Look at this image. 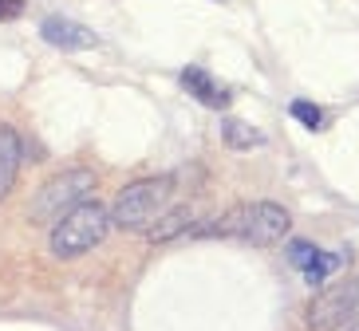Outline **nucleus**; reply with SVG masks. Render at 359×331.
Segmentation results:
<instances>
[{
	"label": "nucleus",
	"mask_w": 359,
	"mask_h": 331,
	"mask_svg": "<svg viewBox=\"0 0 359 331\" xmlns=\"http://www.w3.org/2000/svg\"><path fill=\"white\" fill-rule=\"evenodd\" d=\"M222 134H225V146L233 150H253V146H264V134L241 118H225L222 122Z\"/></svg>",
	"instance_id": "9d476101"
},
{
	"label": "nucleus",
	"mask_w": 359,
	"mask_h": 331,
	"mask_svg": "<svg viewBox=\"0 0 359 331\" xmlns=\"http://www.w3.org/2000/svg\"><path fill=\"white\" fill-rule=\"evenodd\" d=\"M182 87H186L194 99L210 103V107H222V103H225V95L217 91V83H213V79L201 71V67H186V71H182Z\"/></svg>",
	"instance_id": "1a4fd4ad"
},
{
	"label": "nucleus",
	"mask_w": 359,
	"mask_h": 331,
	"mask_svg": "<svg viewBox=\"0 0 359 331\" xmlns=\"http://www.w3.org/2000/svg\"><path fill=\"white\" fill-rule=\"evenodd\" d=\"M359 323V276L324 288L308 308V331H348Z\"/></svg>",
	"instance_id": "39448f33"
},
{
	"label": "nucleus",
	"mask_w": 359,
	"mask_h": 331,
	"mask_svg": "<svg viewBox=\"0 0 359 331\" xmlns=\"http://www.w3.org/2000/svg\"><path fill=\"white\" fill-rule=\"evenodd\" d=\"M91 190H95V174L91 170H67V174H60V178H52V182L36 193L28 217L40 221V225L60 221V217L72 213L75 205H83L87 197H91Z\"/></svg>",
	"instance_id": "20e7f679"
},
{
	"label": "nucleus",
	"mask_w": 359,
	"mask_h": 331,
	"mask_svg": "<svg viewBox=\"0 0 359 331\" xmlns=\"http://www.w3.org/2000/svg\"><path fill=\"white\" fill-rule=\"evenodd\" d=\"M292 118H296V122H304L308 130H320V127H324V115H320V107H316V103H304V99H296V103H292Z\"/></svg>",
	"instance_id": "9b49d317"
},
{
	"label": "nucleus",
	"mask_w": 359,
	"mask_h": 331,
	"mask_svg": "<svg viewBox=\"0 0 359 331\" xmlns=\"http://www.w3.org/2000/svg\"><path fill=\"white\" fill-rule=\"evenodd\" d=\"M20 134L12 127H0V202L8 197L12 182H16V174H20Z\"/></svg>",
	"instance_id": "6e6552de"
},
{
	"label": "nucleus",
	"mask_w": 359,
	"mask_h": 331,
	"mask_svg": "<svg viewBox=\"0 0 359 331\" xmlns=\"http://www.w3.org/2000/svg\"><path fill=\"white\" fill-rule=\"evenodd\" d=\"M107 225H111V209L95 197H87L83 205H75L67 217L52 225V253L55 257H83L87 248H95L99 241L107 237Z\"/></svg>",
	"instance_id": "7ed1b4c3"
},
{
	"label": "nucleus",
	"mask_w": 359,
	"mask_h": 331,
	"mask_svg": "<svg viewBox=\"0 0 359 331\" xmlns=\"http://www.w3.org/2000/svg\"><path fill=\"white\" fill-rule=\"evenodd\" d=\"M292 229L285 205L276 202H249V205H233L229 213L201 221L190 229V237L213 233V237H233V241H249V245H276L280 237Z\"/></svg>",
	"instance_id": "f257e3e1"
},
{
	"label": "nucleus",
	"mask_w": 359,
	"mask_h": 331,
	"mask_svg": "<svg viewBox=\"0 0 359 331\" xmlns=\"http://www.w3.org/2000/svg\"><path fill=\"white\" fill-rule=\"evenodd\" d=\"M288 257H292V265L300 268V276H304L308 284H324L332 272L344 268V257H339V253H320V248L308 245V241H292V245H288Z\"/></svg>",
	"instance_id": "423d86ee"
},
{
	"label": "nucleus",
	"mask_w": 359,
	"mask_h": 331,
	"mask_svg": "<svg viewBox=\"0 0 359 331\" xmlns=\"http://www.w3.org/2000/svg\"><path fill=\"white\" fill-rule=\"evenodd\" d=\"M40 36L52 48H64V52H83V48H95V32L83 28V24H72L64 16H48L40 24Z\"/></svg>",
	"instance_id": "0eeeda50"
},
{
	"label": "nucleus",
	"mask_w": 359,
	"mask_h": 331,
	"mask_svg": "<svg viewBox=\"0 0 359 331\" xmlns=\"http://www.w3.org/2000/svg\"><path fill=\"white\" fill-rule=\"evenodd\" d=\"M24 12V0H0V20H16Z\"/></svg>",
	"instance_id": "f8f14e48"
},
{
	"label": "nucleus",
	"mask_w": 359,
	"mask_h": 331,
	"mask_svg": "<svg viewBox=\"0 0 359 331\" xmlns=\"http://www.w3.org/2000/svg\"><path fill=\"white\" fill-rule=\"evenodd\" d=\"M174 185L178 182H174L170 174L130 182L127 190L111 202V221H115L118 229H147V225H154L170 209V193H174Z\"/></svg>",
	"instance_id": "f03ea898"
}]
</instances>
